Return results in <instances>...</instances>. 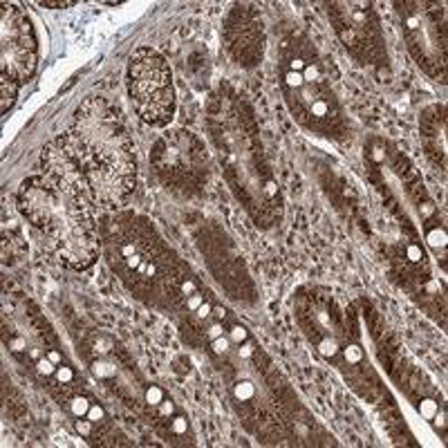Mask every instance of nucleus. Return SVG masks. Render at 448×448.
Listing matches in <instances>:
<instances>
[{"label":"nucleus","instance_id":"14","mask_svg":"<svg viewBox=\"0 0 448 448\" xmlns=\"http://www.w3.org/2000/svg\"><path fill=\"white\" fill-rule=\"evenodd\" d=\"M426 242L431 244V247H435V249H444V247H446V242H448L446 229H441V226L428 229V233H426Z\"/></svg>","mask_w":448,"mask_h":448},{"label":"nucleus","instance_id":"20","mask_svg":"<svg viewBox=\"0 0 448 448\" xmlns=\"http://www.w3.org/2000/svg\"><path fill=\"white\" fill-rule=\"evenodd\" d=\"M170 433L173 435H186L188 433V419L186 417H182V415H173L170 417Z\"/></svg>","mask_w":448,"mask_h":448},{"label":"nucleus","instance_id":"15","mask_svg":"<svg viewBox=\"0 0 448 448\" xmlns=\"http://www.w3.org/2000/svg\"><path fill=\"white\" fill-rule=\"evenodd\" d=\"M233 395H236V399L238 401H251V399L256 397V385L251 383V381H240V383H236L233 385Z\"/></svg>","mask_w":448,"mask_h":448},{"label":"nucleus","instance_id":"30","mask_svg":"<svg viewBox=\"0 0 448 448\" xmlns=\"http://www.w3.org/2000/svg\"><path fill=\"white\" fill-rule=\"evenodd\" d=\"M370 159L372 162H377V164L385 162V146L379 144V141H374V146L370 148Z\"/></svg>","mask_w":448,"mask_h":448},{"label":"nucleus","instance_id":"31","mask_svg":"<svg viewBox=\"0 0 448 448\" xmlns=\"http://www.w3.org/2000/svg\"><path fill=\"white\" fill-rule=\"evenodd\" d=\"M85 417H88V419H90L92 423H99V421L103 419V417H106V410H103V408L99 406V403H92L90 410H88V415H85Z\"/></svg>","mask_w":448,"mask_h":448},{"label":"nucleus","instance_id":"39","mask_svg":"<svg viewBox=\"0 0 448 448\" xmlns=\"http://www.w3.org/2000/svg\"><path fill=\"white\" fill-rule=\"evenodd\" d=\"M213 316H216V321H224V318H226V311L220 309V307H213Z\"/></svg>","mask_w":448,"mask_h":448},{"label":"nucleus","instance_id":"23","mask_svg":"<svg viewBox=\"0 0 448 448\" xmlns=\"http://www.w3.org/2000/svg\"><path fill=\"white\" fill-rule=\"evenodd\" d=\"M56 363L50 359V357H41L38 361H36V370H38L43 377H52V374H56Z\"/></svg>","mask_w":448,"mask_h":448},{"label":"nucleus","instance_id":"13","mask_svg":"<svg viewBox=\"0 0 448 448\" xmlns=\"http://www.w3.org/2000/svg\"><path fill=\"white\" fill-rule=\"evenodd\" d=\"M92 372L99 379H112L116 374V365L110 363L106 359H96V361H92Z\"/></svg>","mask_w":448,"mask_h":448},{"label":"nucleus","instance_id":"17","mask_svg":"<svg viewBox=\"0 0 448 448\" xmlns=\"http://www.w3.org/2000/svg\"><path fill=\"white\" fill-rule=\"evenodd\" d=\"M303 76H305V83H321V81H325L323 67L318 65V63H307V67L303 70Z\"/></svg>","mask_w":448,"mask_h":448},{"label":"nucleus","instance_id":"21","mask_svg":"<svg viewBox=\"0 0 448 448\" xmlns=\"http://www.w3.org/2000/svg\"><path fill=\"white\" fill-rule=\"evenodd\" d=\"M164 390L159 388V385H148V388H146V403H150V406H159V403L164 401Z\"/></svg>","mask_w":448,"mask_h":448},{"label":"nucleus","instance_id":"6","mask_svg":"<svg viewBox=\"0 0 448 448\" xmlns=\"http://www.w3.org/2000/svg\"><path fill=\"white\" fill-rule=\"evenodd\" d=\"M3 29H0V56H3V74L14 81H27L38 63L36 34L29 18L16 5H3Z\"/></svg>","mask_w":448,"mask_h":448},{"label":"nucleus","instance_id":"35","mask_svg":"<svg viewBox=\"0 0 448 448\" xmlns=\"http://www.w3.org/2000/svg\"><path fill=\"white\" fill-rule=\"evenodd\" d=\"M202 303H204V296H202L200 291H195L193 296H188V298H186V307H188V311H195Z\"/></svg>","mask_w":448,"mask_h":448},{"label":"nucleus","instance_id":"11","mask_svg":"<svg viewBox=\"0 0 448 448\" xmlns=\"http://www.w3.org/2000/svg\"><path fill=\"white\" fill-rule=\"evenodd\" d=\"M16 90H18V81H14L11 76L3 74V114L11 108V103L16 99Z\"/></svg>","mask_w":448,"mask_h":448},{"label":"nucleus","instance_id":"26","mask_svg":"<svg viewBox=\"0 0 448 448\" xmlns=\"http://www.w3.org/2000/svg\"><path fill=\"white\" fill-rule=\"evenodd\" d=\"M41 7L45 9H67V7H74V0H41Z\"/></svg>","mask_w":448,"mask_h":448},{"label":"nucleus","instance_id":"3","mask_svg":"<svg viewBox=\"0 0 448 448\" xmlns=\"http://www.w3.org/2000/svg\"><path fill=\"white\" fill-rule=\"evenodd\" d=\"M128 90L146 124L168 126L175 114V85L166 59L150 47H141L130 56L128 65Z\"/></svg>","mask_w":448,"mask_h":448},{"label":"nucleus","instance_id":"22","mask_svg":"<svg viewBox=\"0 0 448 448\" xmlns=\"http://www.w3.org/2000/svg\"><path fill=\"white\" fill-rule=\"evenodd\" d=\"M229 341L236 343V345H242L244 341H249V332L244 325H233V327L229 329Z\"/></svg>","mask_w":448,"mask_h":448},{"label":"nucleus","instance_id":"19","mask_svg":"<svg viewBox=\"0 0 448 448\" xmlns=\"http://www.w3.org/2000/svg\"><path fill=\"white\" fill-rule=\"evenodd\" d=\"M343 357H345V361L349 365H357L363 361V349H361L359 345H345L343 347Z\"/></svg>","mask_w":448,"mask_h":448},{"label":"nucleus","instance_id":"24","mask_svg":"<svg viewBox=\"0 0 448 448\" xmlns=\"http://www.w3.org/2000/svg\"><path fill=\"white\" fill-rule=\"evenodd\" d=\"M437 410H439V403L433 401V399H423V401L419 403V413H421L423 419H433Z\"/></svg>","mask_w":448,"mask_h":448},{"label":"nucleus","instance_id":"32","mask_svg":"<svg viewBox=\"0 0 448 448\" xmlns=\"http://www.w3.org/2000/svg\"><path fill=\"white\" fill-rule=\"evenodd\" d=\"M206 334H208V339H220V336H224V325H222V321H213L211 325H208V329H206Z\"/></svg>","mask_w":448,"mask_h":448},{"label":"nucleus","instance_id":"33","mask_svg":"<svg viewBox=\"0 0 448 448\" xmlns=\"http://www.w3.org/2000/svg\"><path fill=\"white\" fill-rule=\"evenodd\" d=\"M195 316H198L200 321H208V318L213 316V305H211V303H206V300H204V303H202L200 307L195 309Z\"/></svg>","mask_w":448,"mask_h":448},{"label":"nucleus","instance_id":"12","mask_svg":"<svg viewBox=\"0 0 448 448\" xmlns=\"http://www.w3.org/2000/svg\"><path fill=\"white\" fill-rule=\"evenodd\" d=\"M318 352L323 354L325 359H334L336 354L341 352V343L336 336H325V339L318 341Z\"/></svg>","mask_w":448,"mask_h":448},{"label":"nucleus","instance_id":"37","mask_svg":"<svg viewBox=\"0 0 448 448\" xmlns=\"http://www.w3.org/2000/svg\"><path fill=\"white\" fill-rule=\"evenodd\" d=\"M240 349H238V354H240L242 359H249V357H254V345H251L249 341H244L242 345H238Z\"/></svg>","mask_w":448,"mask_h":448},{"label":"nucleus","instance_id":"28","mask_svg":"<svg viewBox=\"0 0 448 448\" xmlns=\"http://www.w3.org/2000/svg\"><path fill=\"white\" fill-rule=\"evenodd\" d=\"M211 347H213V352H216V354H226V352H229V347H231L229 336H220V339H213V341H211Z\"/></svg>","mask_w":448,"mask_h":448},{"label":"nucleus","instance_id":"7","mask_svg":"<svg viewBox=\"0 0 448 448\" xmlns=\"http://www.w3.org/2000/svg\"><path fill=\"white\" fill-rule=\"evenodd\" d=\"M329 16L334 18L336 32L347 50L361 59H370L379 47V23L374 18L370 5L363 3H339L334 5Z\"/></svg>","mask_w":448,"mask_h":448},{"label":"nucleus","instance_id":"16","mask_svg":"<svg viewBox=\"0 0 448 448\" xmlns=\"http://www.w3.org/2000/svg\"><path fill=\"white\" fill-rule=\"evenodd\" d=\"M90 406H92V403H90L85 397H81V395H79V397H72V399H70V413L74 415L76 419H79V417H85V415H88Z\"/></svg>","mask_w":448,"mask_h":448},{"label":"nucleus","instance_id":"36","mask_svg":"<svg viewBox=\"0 0 448 448\" xmlns=\"http://www.w3.org/2000/svg\"><path fill=\"white\" fill-rule=\"evenodd\" d=\"M180 289H182V296H186V298H188V296H193V294L198 291V287H195V282H193V280H184Z\"/></svg>","mask_w":448,"mask_h":448},{"label":"nucleus","instance_id":"25","mask_svg":"<svg viewBox=\"0 0 448 448\" xmlns=\"http://www.w3.org/2000/svg\"><path fill=\"white\" fill-rule=\"evenodd\" d=\"M74 428H76V433L81 435V437H90L92 431H94V423H92L88 417H79V421L74 423Z\"/></svg>","mask_w":448,"mask_h":448},{"label":"nucleus","instance_id":"27","mask_svg":"<svg viewBox=\"0 0 448 448\" xmlns=\"http://www.w3.org/2000/svg\"><path fill=\"white\" fill-rule=\"evenodd\" d=\"M54 377H56L61 383H72V381H74V370H72L70 365H63V363H61V365L56 367V374H54Z\"/></svg>","mask_w":448,"mask_h":448},{"label":"nucleus","instance_id":"18","mask_svg":"<svg viewBox=\"0 0 448 448\" xmlns=\"http://www.w3.org/2000/svg\"><path fill=\"white\" fill-rule=\"evenodd\" d=\"M303 85H305L303 72H291V70L285 72V90H298Z\"/></svg>","mask_w":448,"mask_h":448},{"label":"nucleus","instance_id":"38","mask_svg":"<svg viewBox=\"0 0 448 448\" xmlns=\"http://www.w3.org/2000/svg\"><path fill=\"white\" fill-rule=\"evenodd\" d=\"M47 357H50V359H52L56 365H61V361H63V357H61V354L56 352V349H50V352H47Z\"/></svg>","mask_w":448,"mask_h":448},{"label":"nucleus","instance_id":"4","mask_svg":"<svg viewBox=\"0 0 448 448\" xmlns=\"http://www.w3.org/2000/svg\"><path fill=\"white\" fill-rule=\"evenodd\" d=\"M401 23L408 50L428 74L444 76L446 63V32L444 14L426 3L401 5Z\"/></svg>","mask_w":448,"mask_h":448},{"label":"nucleus","instance_id":"29","mask_svg":"<svg viewBox=\"0 0 448 448\" xmlns=\"http://www.w3.org/2000/svg\"><path fill=\"white\" fill-rule=\"evenodd\" d=\"M112 347H114V343H112V339H108V336H99V339L94 341V352L96 354H108Z\"/></svg>","mask_w":448,"mask_h":448},{"label":"nucleus","instance_id":"9","mask_svg":"<svg viewBox=\"0 0 448 448\" xmlns=\"http://www.w3.org/2000/svg\"><path fill=\"white\" fill-rule=\"evenodd\" d=\"M226 36L240 65H256V61L262 56V25L249 7H238L233 11Z\"/></svg>","mask_w":448,"mask_h":448},{"label":"nucleus","instance_id":"1","mask_svg":"<svg viewBox=\"0 0 448 448\" xmlns=\"http://www.w3.org/2000/svg\"><path fill=\"white\" fill-rule=\"evenodd\" d=\"M61 141L92 204L110 208L132 193L137 180L134 144L119 110L108 99L90 96L83 101Z\"/></svg>","mask_w":448,"mask_h":448},{"label":"nucleus","instance_id":"10","mask_svg":"<svg viewBox=\"0 0 448 448\" xmlns=\"http://www.w3.org/2000/svg\"><path fill=\"white\" fill-rule=\"evenodd\" d=\"M421 137L426 144L428 155L441 162V168L446 166V119L444 110L439 106L428 108L421 116Z\"/></svg>","mask_w":448,"mask_h":448},{"label":"nucleus","instance_id":"8","mask_svg":"<svg viewBox=\"0 0 448 448\" xmlns=\"http://www.w3.org/2000/svg\"><path fill=\"white\" fill-rule=\"evenodd\" d=\"M287 103L300 124L309 126L318 132H334L341 121V110L334 101L332 90L321 83H305L298 90H285Z\"/></svg>","mask_w":448,"mask_h":448},{"label":"nucleus","instance_id":"2","mask_svg":"<svg viewBox=\"0 0 448 448\" xmlns=\"http://www.w3.org/2000/svg\"><path fill=\"white\" fill-rule=\"evenodd\" d=\"M18 204L59 262L88 269L99 256L92 200L83 188L43 173L23 182Z\"/></svg>","mask_w":448,"mask_h":448},{"label":"nucleus","instance_id":"34","mask_svg":"<svg viewBox=\"0 0 448 448\" xmlns=\"http://www.w3.org/2000/svg\"><path fill=\"white\" fill-rule=\"evenodd\" d=\"M157 410H159V415H162V417H168V419H170V417L175 415V403L168 401V399H164V401L157 406Z\"/></svg>","mask_w":448,"mask_h":448},{"label":"nucleus","instance_id":"5","mask_svg":"<svg viewBox=\"0 0 448 448\" xmlns=\"http://www.w3.org/2000/svg\"><path fill=\"white\" fill-rule=\"evenodd\" d=\"M206 150L191 132H173L162 137L152 150L159 177L177 188H200L206 177Z\"/></svg>","mask_w":448,"mask_h":448}]
</instances>
